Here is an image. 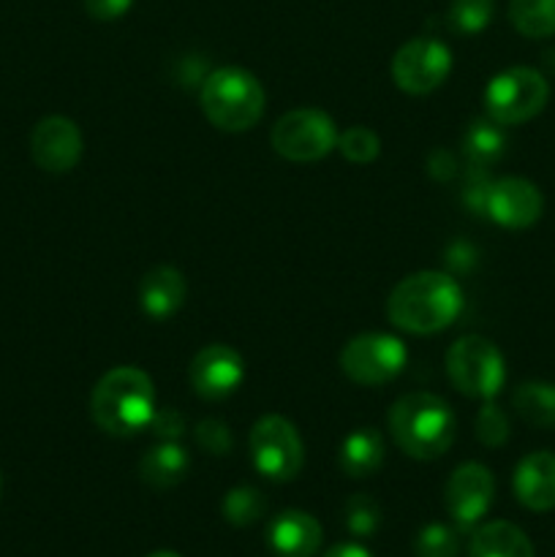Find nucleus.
<instances>
[{
	"mask_svg": "<svg viewBox=\"0 0 555 557\" xmlns=\"http://www.w3.org/2000/svg\"><path fill=\"white\" fill-rule=\"evenodd\" d=\"M462 310V292L455 277L444 272H417L392 288L386 315L411 335H433L446 330Z\"/></svg>",
	"mask_w": 555,
	"mask_h": 557,
	"instance_id": "1",
	"label": "nucleus"
},
{
	"mask_svg": "<svg viewBox=\"0 0 555 557\" xmlns=\"http://www.w3.org/2000/svg\"><path fill=\"white\" fill-rule=\"evenodd\" d=\"M92 422L109 435H136L156 417V389L145 370L114 368L96 384L90 397Z\"/></svg>",
	"mask_w": 555,
	"mask_h": 557,
	"instance_id": "2",
	"label": "nucleus"
},
{
	"mask_svg": "<svg viewBox=\"0 0 555 557\" xmlns=\"http://www.w3.org/2000/svg\"><path fill=\"white\" fill-rule=\"evenodd\" d=\"M390 433L414 460H435L455 441V417L441 397L411 392L390 408Z\"/></svg>",
	"mask_w": 555,
	"mask_h": 557,
	"instance_id": "3",
	"label": "nucleus"
},
{
	"mask_svg": "<svg viewBox=\"0 0 555 557\" xmlns=\"http://www.w3.org/2000/svg\"><path fill=\"white\" fill-rule=\"evenodd\" d=\"M201 112L215 128L239 134V131L254 128L264 114V90L259 79L243 69H223L212 71L205 79L199 92Z\"/></svg>",
	"mask_w": 555,
	"mask_h": 557,
	"instance_id": "4",
	"label": "nucleus"
},
{
	"mask_svg": "<svg viewBox=\"0 0 555 557\" xmlns=\"http://www.w3.org/2000/svg\"><path fill=\"white\" fill-rule=\"evenodd\" d=\"M550 98V85L536 69L515 65L493 76L484 90L488 117L498 125H522L536 117Z\"/></svg>",
	"mask_w": 555,
	"mask_h": 557,
	"instance_id": "5",
	"label": "nucleus"
},
{
	"mask_svg": "<svg viewBox=\"0 0 555 557\" xmlns=\"http://www.w3.org/2000/svg\"><path fill=\"white\" fill-rule=\"evenodd\" d=\"M446 373L457 392L466 397L490 400L501 392L506 379L504 357L490 341L479 335L460 337L446 354Z\"/></svg>",
	"mask_w": 555,
	"mask_h": 557,
	"instance_id": "6",
	"label": "nucleus"
},
{
	"mask_svg": "<svg viewBox=\"0 0 555 557\" xmlns=\"http://www.w3.org/2000/svg\"><path fill=\"white\" fill-rule=\"evenodd\" d=\"M270 141L286 161L313 163L335 150L337 128L321 109H294L272 125Z\"/></svg>",
	"mask_w": 555,
	"mask_h": 557,
	"instance_id": "7",
	"label": "nucleus"
},
{
	"mask_svg": "<svg viewBox=\"0 0 555 557\" xmlns=\"http://www.w3.org/2000/svg\"><path fill=\"white\" fill-rule=\"evenodd\" d=\"M250 460L256 471L272 482H292L305 462L303 438L288 419L261 417L250 430Z\"/></svg>",
	"mask_w": 555,
	"mask_h": 557,
	"instance_id": "8",
	"label": "nucleus"
},
{
	"mask_svg": "<svg viewBox=\"0 0 555 557\" xmlns=\"http://www.w3.org/2000/svg\"><path fill=\"white\" fill-rule=\"evenodd\" d=\"M408 351L400 337L368 332L346 343L341 351V370L359 386H381L403 373Z\"/></svg>",
	"mask_w": 555,
	"mask_h": 557,
	"instance_id": "9",
	"label": "nucleus"
},
{
	"mask_svg": "<svg viewBox=\"0 0 555 557\" xmlns=\"http://www.w3.org/2000/svg\"><path fill=\"white\" fill-rule=\"evenodd\" d=\"M452 71V52L444 41L430 36L411 38L392 60V79L403 92L424 96L444 85Z\"/></svg>",
	"mask_w": 555,
	"mask_h": 557,
	"instance_id": "10",
	"label": "nucleus"
},
{
	"mask_svg": "<svg viewBox=\"0 0 555 557\" xmlns=\"http://www.w3.org/2000/svg\"><path fill=\"white\" fill-rule=\"evenodd\" d=\"M495 498V479L490 468L479 462H466L446 482V511L460 531H471L490 511Z\"/></svg>",
	"mask_w": 555,
	"mask_h": 557,
	"instance_id": "11",
	"label": "nucleus"
},
{
	"mask_svg": "<svg viewBox=\"0 0 555 557\" xmlns=\"http://www.w3.org/2000/svg\"><path fill=\"white\" fill-rule=\"evenodd\" d=\"M82 131L76 128L74 120L60 117H44L41 123L33 128L30 134V152L33 161L44 169V172L52 174H65L79 163L82 158Z\"/></svg>",
	"mask_w": 555,
	"mask_h": 557,
	"instance_id": "12",
	"label": "nucleus"
},
{
	"mask_svg": "<svg viewBox=\"0 0 555 557\" xmlns=\"http://www.w3.org/2000/svg\"><path fill=\"white\" fill-rule=\"evenodd\" d=\"M243 357L223 343L201 348L188 368L190 386L205 400H223L232 392H237V386L243 384Z\"/></svg>",
	"mask_w": 555,
	"mask_h": 557,
	"instance_id": "13",
	"label": "nucleus"
},
{
	"mask_svg": "<svg viewBox=\"0 0 555 557\" xmlns=\"http://www.w3.org/2000/svg\"><path fill=\"white\" fill-rule=\"evenodd\" d=\"M544 199L533 183L522 177H501L490 183L484 212L506 228H528L542 218Z\"/></svg>",
	"mask_w": 555,
	"mask_h": 557,
	"instance_id": "14",
	"label": "nucleus"
},
{
	"mask_svg": "<svg viewBox=\"0 0 555 557\" xmlns=\"http://www.w3.org/2000/svg\"><path fill=\"white\" fill-rule=\"evenodd\" d=\"M321 539L324 531L319 520L299 509L283 511L267 528V544L278 557H313L319 553Z\"/></svg>",
	"mask_w": 555,
	"mask_h": 557,
	"instance_id": "15",
	"label": "nucleus"
},
{
	"mask_svg": "<svg viewBox=\"0 0 555 557\" xmlns=\"http://www.w3.org/2000/svg\"><path fill=\"white\" fill-rule=\"evenodd\" d=\"M515 495L526 509L550 511L555 509V455L553 451H533L526 455L515 468Z\"/></svg>",
	"mask_w": 555,
	"mask_h": 557,
	"instance_id": "16",
	"label": "nucleus"
},
{
	"mask_svg": "<svg viewBox=\"0 0 555 557\" xmlns=\"http://www.w3.org/2000/svg\"><path fill=\"white\" fill-rule=\"evenodd\" d=\"M185 302V277L174 267L161 264L147 272L139 283V305L141 313L152 321L172 319Z\"/></svg>",
	"mask_w": 555,
	"mask_h": 557,
	"instance_id": "17",
	"label": "nucleus"
},
{
	"mask_svg": "<svg viewBox=\"0 0 555 557\" xmlns=\"http://www.w3.org/2000/svg\"><path fill=\"white\" fill-rule=\"evenodd\" d=\"M468 557H533V544L517 525L495 520L473 531Z\"/></svg>",
	"mask_w": 555,
	"mask_h": 557,
	"instance_id": "18",
	"label": "nucleus"
},
{
	"mask_svg": "<svg viewBox=\"0 0 555 557\" xmlns=\"http://www.w3.org/2000/svg\"><path fill=\"white\" fill-rule=\"evenodd\" d=\"M337 466L346 476H373L384 466V435L375 428H359L346 435L337 455Z\"/></svg>",
	"mask_w": 555,
	"mask_h": 557,
	"instance_id": "19",
	"label": "nucleus"
},
{
	"mask_svg": "<svg viewBox=\"0 0 555 557\" xmlns=\"http://www.w3.org/2000/svg\"><path fill=\"white\" fill-rule=\"evenodd\" d=\"M190 460L177 441H161L156 449L147 451L139 462L141 482L152 490H172L188 473Z\"/></svg>",
	"mask_w": 555,
	"mask_h": 557,
	"instance_id": "20",
	"label": "nucleus"
},
{
	"mask_svg": "<svg viewBox=\"0 0 555 557\" xmlns=\"http://www.w3.org/2000/svg\"><path fill=\"white\" fill-rule=\"evenodd\" d=\"M517 417L536 430H555V384L526 381L511 397Z\"/></svg>",
	"mask_w": 555,
	"mask_h": 557,
	"instance_id": "21",
	"label": "nucleus"
},
{
	"mask_svg": "<svg viewBox=\"0 0 555 557\" xmlns=\"http://www.w3.org/2000/svg\"><path fill=\"white\" fill-rule=\"evenodd\" d=\"M462 147H466V156L473 166L488 169L504 158V131H501V125L493 123V120H477V123H471V128L466 131Z\"/></svg>",
	"mask_w": 555,
	"mask_h": 557,
	"instance_id": "22",
	"label": "nucleus"
},
{
	"mask_svg": "<svg viewBox=\"0 0 555 557\" xmlns=\"http://www.w3.org/2000/svg\"><path fill=\"white\" fill-rule=\"evenodd\" d=\"M509 20L528 38L555 36V0H509Z\"/></svg>",
	"mask_w": 555,
	"mask_h": 557,
	"instance_id": "23",
	"label": "nucleus"
},
{
	"mask_svg": "<svg viewBox=\"0 0 555 557\" xmlns=\"http://www.w3.org/2000/svg\"><path fill=\"white\" fill-rule=\"evenodd\" d=\"M267 511V498L256 487H234L223 498V517L229 525L248 528L259 522Z\"/></svg>",
	"mask_w": 555,
	"mask_h": 557,
	"instance_id": "24",
	"label": "nucleus"
},
{
	"mask_svg": "<svg viewBox=\"0 0 555 557\" xmlns=\"http://www.w3.org/2000/svg\"><path fill=\"white\" fill-rule=\"evenodd\" d=\"M414 553L417 557H457L460 555V533L444 522H430L417 533Z\"/></svg>",
	"mask_w": 555,
	"mask_h": 557,
	"instance_id": "25",
	"label": "nucleus"
},
{
	"mask_svg": "<svg viewBox=\"0 0 555 557\" xmlns=\"http://www.w3.org/2000/svg\"><path fill=\"white\" fill-rule=\"evenodd\" d=\"M495 11V0H452L449 3V25L457 33H482L490 25Z\"/></svg>",
	"mask_w": 555,
	"mask_h": 557,
	"instance_id": "26",
	"label": "nucleus"
},
{
	"mask_svg": "<svg viewBox=\"0 0 555 557\" xmlns=\"http://www.w3.org/2000/svg\"><path fill=\"white\" fill-rule=\"evenodd\" d=\"M343 520H346V528L359 539H368L379 531L381 525V509L370 495H351L343 506Z\"/></svg>",
	"mask_w": 555,
	"mask_h": 557,
	"instance_id": "27",
	"label": "nucleus"
},
{
	"mask_svg": "<svg viewBox=\"0 0 555 557\" xmlns=\"http://www.w3.org/2000/svg\"><path fill=\"white\" fill-rule=\"evenodd\" d=\"M337 150L343 152L346 161L370 163L379 158L381 139L375 136V131L365 128V125H351V128H346L337 136Z\"/></svg>",
	"mask_w": 555,
	"mask_h": 557,
	"instance_id": "28",
	"label": "nucleus"
},
{
	"mask_svg": "<svg viewBox=\"0 0 555 557\" xmlns=\"http://www.w3.org/2000/svg\"><path fill=\"white\" fill-rule=\"evenodd\" d=\"M477 438L490 449H498L509 438V419L493 403H484L477 413Z\"/></svg>",
	"mask_w": 555,
	"mask_h": 557,
	"instance_id": "29",
	"label": "nucleus"
},
{
	"mask_svg": "<svg viewBox=\"0 0 555 557\" xmlns=\"http://www.w3.org/2000/svg\"><path fill=\"white\" fill-rule=\"evenodd\" d=\"M194 438L210 455H226L232 449V433H229V428L221 419H205V422L196 424Z\"/></svg>",
	"mask_w": 555,
	"mask_h": 557,
	"instance_id": "30",
	"label": "nucleus"
},
{
	"mask_svg": "<svg viewBox=\"0 0 555 557\" xmlns=\"http://www.w3.org/2000/svg\"><path fill=\"white\" fill-rule=\"evenodd\" d=\"M82 3H85V11L92 20L112 22L120 20L134 5V0H82Z\"/></svg>",
	"mask_w": 555,
	"mask_h": 557,
	"instance_id": "31",
	"label": "nucleus"
},
{
	"mask_svg": "<svg viewBox=\"0 0 555 557\" xmlns=\"http://www.w3.org/2000/svg\"><path fill=\"white\" fill-rule=\"evenodd\" d=\"M150 430L161 441H177L180 435H183L185 422L177 411H172V408H169V411H156V417H152V422H150Z\"/></svg>",
	"mask_w": 555,
	"mask_h": 557,
	"instance_id": "32",
	"label": "nucleus"
},
{
	"mask_svg": "<svg viewBox=\"0 0 555 557\" xmlns=\"http://www.w3.org/2000/svg\"><path fill=\"white\" fill-rule=\"evenodd\" d=\"M321 557H373V555H370L365 547H359V544H337V547L326 549Z\"/></svg>",
	"mask_w": 555,
	"mask_h": 557,
	"instance_id": "33",
	"label": "nucleus"
},
{
	"mask_svg": "<svg viewBox=\"0 0 555 557\" xmlns=\"http://www.w3.org/2000/svg\"><path fill=\"white\" fill-rule=\"evenodd\" d=\"M147 557H180L177 553H172V549H158V553L147 555Z\"/></svg>",
	"mask_w": 555,
	"mask_h": 557,
	"instance_id": "34",
	"label": "nucleus"
},
{
	"mask_svg": "<svg viewBox=\"0 0 555 557\" xmlns=\"http://www.w3.org/2000/svg\"><path fill=\"white\" fill-rule=\"evenodd\" d=\"M0 495H3V476H0Z\"/></svg>",
	"mask_w": 555,
	"mask_h": 557,
	"instance_id": "35",
	"label": "nucleus"
}]
</instances>
